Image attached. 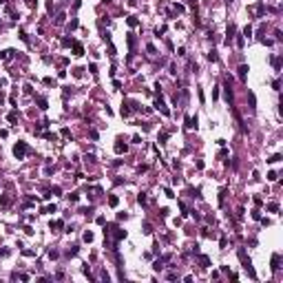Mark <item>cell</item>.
<instances>
[{
	"mask_svg": "<svg viewBox=\"0 0 283 283\" xmlns=\"http://www.w3.org/2000/svg\"><path fill=\"white\" fill-rule=\"evenodd\" d=\"M239 259H241V263H243V270L250 274V279H257V272H254V268H252V261L246 257V250H239Z\"/></svg>",
	"mask_w": 283,
	"mask_h": 283,
	"instance_id": "6da1fadb",
	"label": "cell"
},
{
	"mask_svg": "<svg viewBox=\"0 0 283 283\" xmlns=\"http://www.w3.org/2000/svg\"><path fill=\"white\" fill-rule=\"evenodd\" d=\"M29 153V146H27V142H18L16 146H13V155L18 159H25V155Z\"/></svg>",
	"mask_w": 283,
	"mask_h": 283,
	"instance_id": "7a4b0ae2",
	"label": "cell"
},
{
	"mask_svg": "<svg viewBox=\"0 0 283 283\" xmlns=\"http://www.w3.org/2000/svg\"><path fill=\"white\" fill-rule=\"evenodd\" d=\"M234 31H237V27H234V25H230V27H228V38H226V44H230V42H232Z\"/></svg>",
	"mask_w": 283,
	"mask_h": 283,
	"instance_id": "3957f363",
	"label": "cell"
},
{
	"mask_svg": "<svg viewBox=\"0 0 283 283\" xmlns=\"http://www.w3.org/2000/svg\"><path fill=\"white\" fill-rule=\"evenodd\" d=\"M82 53H84V47L80 44V42L73 40V55H82Z\"/></svg>",
	"mask_w": 283,
	"mask_h": 283,
	"instance_id": "277c9868",
	"label": "cell"
},
{
	"mask_svg": "<svg viewBox=\"0 0 283 283\" xmlns=\"http://www.w3.org/2000/svg\"><path fill=\"white\" fill-rule=\"evenodd\" d=\"M186 128H197V117H186Z\"/></svg>",
	"mask_w": 283,
	"mask_h": 283,
	"instance_id": "5b68a950",
	"label": "cell"
},
{
	"mask_svg": "<svg viewBox=\"0 0 283 283\" xmlns=\"http://www.w3.org/2000/svg\"><path fill=\"white\" fill-rule=\"evenodd\" d=\"M246 75H248V67H246V64H241V67H239V77H241V80H246Z\"/></svg>",
	"mask_w": 283,
	"mask_h": 283,
	"instance_id": "8992f818",
	"label": "cell"
},
{
	"mask_svg": "<svg viewBox=\"0 0 283 283\" xmlns=\"http://www.w3.org/2000/svg\"><path fill=\"white\" fill-rule=\"evenodd\" d=\"M279 261H281V257H279V254H274V257H272V270H279Z\"/></svg>",
	"mask_w": 283,
	"mask_h": 283,
	"instance_id": "52a82bcc",
	"label": "cell"
},
{
	"mask_svg": "<svg viewBox=\"0 0 283 283\" xmlns=\"http://www.w3.org/2000/svg\"><path fill=\"white\" fill-rule=\"evenodd\" d=\"M115 153H126V144L117 142V144H115Z\"/></svg>",
	"mask_w": 283,
	"mask_h": 283,
	"instance_id": "ba28073f",
	"label": "cell"
},
{
	"mask_svg": "<svg viewBox=\"0 0 283 283\" xmlns=\"http://www.w3.org/2000/svg\"><path fill=\"white\" fill-rule=\"evenodd\" d=\"M60 230V228H64V221H51V230Z\"/></svg>",
	"mask_w": 283,
	"mask_h": 283,
	"instance_id": "9c48e42d",
	"label": "cell"
},
{
	"mask_svg": "<svg viewBox=\"0 0 283 283\" xmlns=\"http://www.w3.org/2000/svg\"><path fill=\"white\" fill-rule=\"evenodd\" d=\"M199 261H201V266H204V268H208V266H210V259L206 257V254H201V257H199Z\"/></svg>",
	"mask_w": 283,
	"mask_h": 283,
	"instance_id": "30bf717a",
	"label": "cell"
},
{
	"mask_svg": "<svg viewBox=\"0 0 283 283\" xmlns=\"http://www.w3.org/2000/svg\"><path fill=\"white\" fill-rule=\"evenodd\" d=\"M117 201H119V199H117L115 195H111V197H108V206H113V208H115V206H117Z\"/></svg>",
	"mask_w": 283,
	"mask_h": 283,
	"instance_id": "8fae6325",
	"label": "cell"
},
{
	"mask_svg": "<svg viewBox=\"0 0 283 283\" xmlns=\"http://www.w3.org/2000/svg\"><path fill=\"white\" fill-rule=\"evenodd\" d=\"M268 179H270V182H276V179H279V175H276L274 170H270V173H268Z\"/></svg>",
	"mask_w": 283,
	"mask_h": 283,
	"instance_id": "7c38bea8",
	"label": "cell"
},
{
	"mask_svg": "<svg viewBox=\"0 0 283 283\" xmlns=\"http://www.w3.org/2000/svg\"><path fill=\"white\" fill-rule=\"evenodd\" d=\"M84 241L91 243V241H93V232H89V230H86V232H84Z\"/></svg>",
	"mask_w": 283,
	"mask_h": 283,
	"instance_id": "4fadbf2b",
	"label": "cell"
},
{
	"mask_svg": "<svg viewBox=\"0 0 283 283\" xmlns=\"http://www.w3.org/2000/svg\"><path fill=\"white\" fill-rule=\"evenodd\" d=\"M128 25H131V27H137V25H139V20H137V18H133V16H131V18H128Z\"/></svg>",
	"mask_w": 283,
	"mask_h": 283,
	"instance_id": "5bb4252c",
	"label": "cell"
},
{
	"mask_svg": "<svg viewBox=\"0 0 283 283\" xmlns=\"http://www.w3.org/2000/svg\"><path fill=\"white\" fill-rule=\"evenodd\" d=\"M7 119H9V122H16V119H18V113H16V111H13V113H9Z\"/></svg>",
	"mask_w": 283,
	"mask_h": 283,
	"instance_id": "9a60e30c",
	"label": "cell"
},
{
	"mask_svg": "<svg viewBox=\"0 0 283 283\" xmlns=\"http://www.w3.org/2000/svg\"><path fill=\"white\" fill-rule=\"evenodd\" d=\"M272 64H274V69L279 71V69H281V60H279V58H272Z\"/></svg>",
	"mask_w": 283,
	"mask_h": 283,
	"instance_id": "2e32d148",
	"label": "cell"
},
{
	"mask_svg": "<svg viewBox=\"0 0 283 283\" xmlns=\"http://www.w3.org/2000/svg\"><path fill=\"white\" fill-rule=\"evenodd\" d=\"M38 104H40V108H42V111L47 108V100H44V97H38Z\"/></svg>",
	"mask_w": 283,
	"mask_h": 283,
	"instance_id": "e0dca14e",
	"label": "cell"
},
{
	"mask_svg": "<svg viewBox=\"0 0 283 283\" xmlns=\"http://www.w3.org/2000/svg\"><path fill=\"white\" fill-rule=\"evenodd\" d=\"M268 162H270V164H274V162H281V155H272Z\"/></svg>",
	"mask_w": 283,
	"mask_h": 283,
	"instance_id": "ac0fdd59",
	"label": "cell"
},
{
	"mask_svg": "<svg viewBox=\"0 0 283 283\" xmlns=\"http://www.w3.org/2000/svg\"><path fill=\"white\" fill-rule=\"evenodd\" d=\"M69 199L75 204V201H80V195H77V192H73V195H69Z\"/></svg>",
	"mask_w": 283,
	"mask_h": 283,
	"instance_id": "d6986e66",
	"label": "cell"
},
{
	"mask_svg": "<svg viewBox=\"0 0 283 283\" xmlns=\"http://www.w3.org/2000/svg\"><path fill=\"white\" fill-rule=\"evenodd\" d=\"M0 204H2V206H9V204H11V199H9V197H0Z\"/></svg>",
	"mask_w": 283,
	"mask_h": 283,
	"instance_id": "ffe728a7",
	"label": "cell"
},
{
	"mask_svg": "<svg viewBox=\"0 0 283 283\" xmlns=\"http://www.w3.org/2000/svg\"><path fill=\"white\" fill-rule=\"evenodd\" d=\"M268 210H270V212H276V210H279V206H276V204H268Z\"/></svg>",
	"mask_w": 283,
	"mask_h": 283,
	"instance_id": "44dd1931",
	"label": "cell"
},
{
	"mask_svg": "<svg viewBox=\"0 0 283 283\" xmlns=\"http://www.w3.org/2000/svg\"><path fill=\"white\" fill-rule=\"evenodd\" d=\"M166 139H168V133H166V131H164V133H159V142H162V144H164Z\"/></svg>",
	"mask_w": 283,
	"mask_h": 283,
	"instance_id": "7402d4cb",
	"label": "cell"
},
{
	"mask_svg": "<svg viewBox=\"0 0 283 283\" xmlns=\"http://www.w3.org/2000/svg\"><path fill=\"white\" fill-rule=\"evenodd\" d=\"M208 60H210V62H217V53H215V51H210V53H208Z\"/></svg>",
	"mask_w": 283,
	"mask_h": 283,
	"instance_id": "603a6c76",
	"label": "cell"
},
{
	"mask_svg": "<svg viewBox=\"0 0 283 283\" xmlns=\"http://www.w3.org/2000/svg\"><path fill=\"white\" fill-rule=\"evenodd\" d=\"M55 22H58V25H62V22H64V13H58V18H55Z\"/></svg>",
	"mask_w": 283,
	"mask_h": 283,
	"instance_id": "cb8c5ba5",
	"label": "cell"
},
{
	"mask_svg": "<svg viewBox=\"0 0 283 283\" xmlns=\"http://www.w3.org/2000/svg\"><path fill=\"white\" fill-rule=\"evenodd\" d=\"M243 35H248V38H250V35H252V27H246V29H243Z\"/></svg>",
	"mask_w": 283,
	"mask_h": 283,
	"instance_id": "d4e9b609",
	"label": "cell"
},
{
	"mask_svg": "<svg viewBox=\"0 0 283 283\" xmlns=\"http://www.w3.org/2000/svg\"><path fill=\"white\" fill-rule=\"evenodd\" d=\"M62 137H71V131H69V128H62Z\"/></svg>",
	"mask_w": 283,
	"mask_h": 283,
	"instance_id": "484cf974",
	"label": "cell"
},
{
	"mask_svg": "<svg viewBox=\"0 0 283 283\" xmlns=\"http://www.w3.org/2000/svg\"><path fill=\"white\" fill-rule=\"evenodd\" d=\"M44 212H55V204H53V206H47V208H44Z\"/></svg>",
	"mask_w": 283,
	"mask_h": 283,
	"instance_id": "4316f807",
	"label": "cell"
}]
</instances>
